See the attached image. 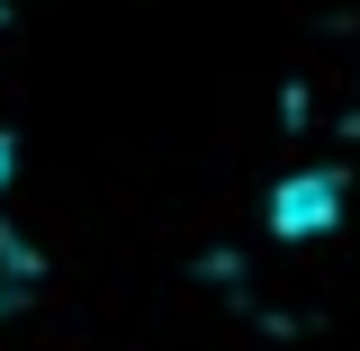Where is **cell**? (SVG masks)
<instances>
[{
    "label": "cell",
    "instance_id": "obj_1",
    "mask_svg": "<svg viewBox=\"0 0 360 351\" xmlns=\"http://www.w3.org/2000/svg\"><path fill=\"white\" fill-rule=\"evenodd\" d=\"M262 217H270V234H279V243H324L333 225L352 217V180L324 172V162H315V172H288L279 189H270Z\"/></svg>",
    "mask_w": 360,
    "mask_h": 351
}]
</instances>
